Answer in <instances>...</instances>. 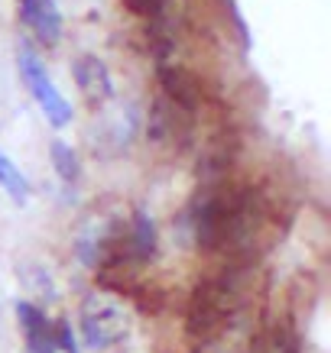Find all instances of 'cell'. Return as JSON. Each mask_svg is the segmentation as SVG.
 <instances>
[{
  "label": "cell",
  "instance_id": "obj_1",
  "mask_svg": "<svg viewBox=\"0 0 331 353\" xmlns=\"http://www.w3.org/2000/svg\"><path fill=\"white\" fill-rule=\"evenodd\" d=\"M78 327H82L85 347L107 350L127 341L133 331V318L117 299H111L104 292H91L78 308Z\"/></svg>",
  "mask_w": 331,
  "mask_h": 353
},
{
  "label": "cell",
  "instance_id": "obj_2",
  "mask_svg": "<svg viewBox=\"0 0 331 353\" xmlns=\"http://www.w3.org/2000/svg\"><path fill=\"white\" fill-rule=\"evenodd\" d=\"M17 62H20V75H23V81H26V88H30V94L36 97V104L43 108L46 120L59 130L68 127V123H72V104H68L62 91L53 85V78L46 72V65L39 62V55L32 52L30 46H20V59H17Z\"/></svg>",
  "mask_w": 331,
  "mask_h": 353
},
{
  "label": "cell",
  "instance_id": "obj_3",
  "mask_svg": "<svg viewBox=\"0 0 331 353\" xmlns=\"http://www.w3.org/2000/svg\"><path fill=\"white\" fill-rule=\"evenodd\" d=\"M72 75L78 81V91L85 94L88 104H104L114 97V78H111V68L104 65V59H97V55L85 52L78 55L75 65H72Z\"/></svg>",
  "mask_w": 331,
  "mask_h": 353
},
{
  "label": "cell",
  "instance_id": "obj_4",
  "mask_svg": "<svg viewBox=\"0 0 331 353\" xmlns=\"http://www.w3.org/2000/svg\"><path fill=\"white\" fill-rule=\"evenodd\" d=\"M17 13L39 43L55 46L62 39V13L55 7V0H17Z\"/></svg>",
  "mask_w": 331,
  "mask_h": 353
},
{
  "label": "cell",
  "instance_id": "obj_5",
  "mask_svg": "<svg viewBox=\"0 0 331 353\" xmlns=\"http://www.w3.org/2000/svg\"><path fill=\"white\" fill-rule=\"evenodd\" d=\"M17 321L23 327V337H26V350L30 353H62L55 347L53 337V324L43 311L36 308L32 301H17Z\"/></svg>",
  "mask_w": 331,
  "mask_h": 353
},
{
  "label": "cell",
  "instance_id": "obj_6",
  "mask_svg": "<svg viewBox=\"0 0 331 353\" xmlns=\"http://www.w3.org/2000/svg\"><path fill=\"white\" fill-rule=\"evenodd\" d=\"M153 253H156V227H153L150 214L133 211L130 227H127V256L143 263V259H150Z\"/></svg>",
  "mask_w": 331,
  "mask_h": 353
},
{
  "label": "cell",
  "instance_id": "obj_7",
  "mask_svg": "<svg viewBox=\"0 0 331 353\" xmlns=\"http://www.w3.org/2000/svg\"><path fill=\"white\" fill-rule=\"evenodd\" d=\"M49 156H53V169L55 175L62 179L65 185H75L82 179V162H78V152L65 143V139H53L49 146Z\"/></svg>",
  "mask_w": 331,
  "mask_h": 353
},
{
  "label": "cell",
  "instance_id": "obj_8",
  "mask_svg": "<svg viewBox=\"0 0 331 353\" xmlns=\"http://www.w3.org/2000/svg\"><path fill=\"white\" fill-rule=\"evenodd\" d=\"M0 185H3V192L10 194L17 204H23L30 198V182H26V175H23L3 152H0Z\"/></svg>",
  "mask_w": 331,
  "mask_h": 353
}]
</instances>
